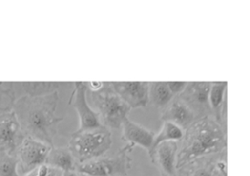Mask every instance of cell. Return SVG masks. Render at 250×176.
Here are the masks:
<instances>
[{
  "label": "cell",
  "mask_w": 250,
  "mask_h": 176,
  "mask_svg": "<svg viewBox=\"0 0 250 176\" xmlns=\"http://www.w3.org/2000/svg\"><path fill=\"white\" fill-rule=\"evenodd\" d=\"M26 95L41 96L57 91V88L62 84L61 82H21L20 83Z\"/></svg>",
  "instance_id": "19"
},
{
  "label": "cell",
  "mask_w": 250,
  "mask_h": 176,
  "mask_svg": "<svg viewBox=\"0 0 250 176\" xmlns=\"http://www.w3.org/2000/svg\"><path fill=\"white\" fill-rule=\"evenodd\" d=\"M58 101L59 93L54 91L41 96L23 95L14 102L12 111L25 136L53 146L58 125L63 121L56 116Z\"/></svg>",
  "instance_id": "1"
},
{
  "label": "cell",
  "mask_w": 250,
  "mask_h": 176,
  "mask_svg": "<svg viewBox=\"0 0 250 176\" xmlns=\"http://www.w3.org/2000/svg\"><path fill=\"white\" fill-rule=\"evenodd\" d=\"M179 142L168 141L157 145L148 155L162 176H176V159Z\"/></svg>",
  "instance_id": "12"
},
{
  "label": "cell",
  "mask_w": 250,
  "mask_h": 176,
  "mask_svg": "<svg viewBox=\"0 0 250 176\" xmlns=\"http://www.w3.org/2000/svg\"><path fill=\"white\" fill-rule=\"evenodd\" d=\"M62 176H79V174L76 172V170H66L62 171Z\"/></svg>",
  "instance_id": "24"
},
{
  "label": "cell",
  "mask_w": 250,
  "mask_h": 176,
  "mask_svg": "<svg viewBox=\"0 0 250 176\" xmlns=\"http://www.w3.org/2000/svg\"><path fill=\"white\" fill-rule=\"evenodd\" d=\"M13 86L7 83H0V111L7 112L14 104Z\"/></svg>",
  "instance_id": "21"
},
{
  "label": "cell",
  "mask_w": 250,
  "mask_h": 176,
  "mask_svg": "<svg viewBox=\"0 0 250 176\" xmlns=\"http://www.w3.org/2000/svg\"><path fill=\"white\" fill-rule=\"evenodd\" d=\"M86 97L91 107L95 108L102 125L108 129L120 128L124 120L128 118L131 109L114 92L110 82H104L103 87L95 91L86 88Z\"/></svg>",
  "instance_id": "3"
},
{
  "label": "cell",
  "mask_w": 250,
  "mask_h": 176,
  "mask_svg": "<svg viewBox=\"0 0 250 176\" xmlns=\"http://www.w3.org/2000/svg\"><path fill=\"white\" fill-rule=\"evenodd\" d=\"M62 170L50 166V171H49V174L47 176H62Z\"/></svg>",
  "instance_id": "23"
},
{
  "label": "cell",
  "mask_w": 250,
  "mask_h": 176,
  "mask_svg": "<svg viewBox=\"0 0 250 176\" xmlns=\"http://www.w3.org/2000/svg\"><path fill=\"white\" fill-rule=\"evenodd\" d=\"M111 131L104 125L100 127L73 132L67 148L76 164L103 157L111 147Z\"/></svg>",
  "instance_id": "4"
},
{
  "label": "cell",
  "mask_w": 250,
  "mask_h": 176,
  "mask_svg": "<svg viewBox=\"0 0 250 176\" xmlns=\"http://www.w3.org/2000/svg\"><path fill=\"white\" fill-rule=\"evenodd\" d=\"M184 136V129H182L180 126L170 123V122H163V125L159 132L155 134L153 143L151 146L150 151L148 154L160 143L168 142V141H176L179 142L182 140Z\"/></svg>",
  "instance_id": "18"
},
{
  "label": "cell",
  "mask_w": 250,
  "mask_h": 176,
  "mask_svg": "<svg viewBox=\"0 0 250 176\" xmlns=\"http://www.w3.org/2000/svg\"><path fill=\"white\" fill-rule=\"evenodd\" d=\"M79 176H87V175H83V174H79Z\"/></svg>",
  "instance_id": "26"
},
{
  "label": "cell",
  "mask_w": 250,
  "mask_h": 176,
  "mask_svg": "<svg viewBox=\"0 0 250 176\" xmlns=\"http://www.w3.org/2000/svg\"><path fill=\"white\" fill-rule=\"evenodd\" d=\"M226 150L196 158L177 169L176 176H227Z\"/></svg>",
  "instance_id": "7"
},
{
  "label": "cell",
  "mask_w": 250,
  "mask_h": 176,
  "mask_svg": "<svg viewBox=\"0 0 250 176\" xmlns=\"http://www.w3.org/2000/svg\"><path fill=\"white\" fill-rule=\"evenodd\" d=\"M24 137L25 135L13 111L0 114V153L16 155Z\"/></svg>",
  "instance_id": "10"
},
{
  "label": "cell",
  "mask_w": 250,
  "mask_h": 176,
  "mask_svg": "<svg viewBox=\"0 0 250 176\" xmlns=\"http://www.w3.org/2000/svg\"><path fill=\"white\" fill-rule=\"evenodd\" d=\"M0 176H21L18 172V158L16 155L0 153Z\"/></svg>",
  "instance_id": "20"
},
{
  "label": "cell",
  "mask_w": 250,
  "mask_h": 176,
  "mask_svg": "<svg viewBox=\"0 0 250 176\" xmlns=\"http://www.w3.org/2000/svg\"><path fill=\"white\" fill-rule=\"evenodd\" d=\"M174 97L166 82H148V103L157 108H165Z\"/></svg>",
  "instance_id": "17"
},
{
  "label": "cell",
  "mask_w": 250,
  "mask_h": 176,
  "mask_svg": "<svg viewBox=\"0 0 250 176\" xmlns=\"http://www.w3.org/2000/svg\"><path fill=\"white\" fill-rule=\"evenodd\" d=\"M227 82H211L209 103L214 119L226 130L227 121Z\"/></svg>",
  "instance_id": "15"
},
{
  "label": "cell",
  "mask_w": 250,
  "mask_h": 176,
  "mask_svg": "<svg viewBox=\"0 0 250 176\" xmlns=\"http://www.w3.org/2000/svg\"><path fill=\"white\" fill-rule=\"evenodd\" d=\"M74 86L75 88L71 97V104L79 118V127L76 132L100 127L102 123L99 116L87 101L85 82H74Z\"/></svg>",
  "instance_id": "9"
},
{
  "label": "cell",
  "mask_w": 250,
  "mask_h": 176,
  "mask_svg": "<svg viewBox=\"0 0 250 176\" xmlns=\"http://www.w3.org/2000/svg\"><path fill=\"white\" fill-rule=\"evenodd\" d=\"M22 176H37V173H36V168H34V169L30 170L29 172L25 173V174H24V175H22Z\"/></svg>",
  "instance_id": "25"
},
{
  "label": "cell",
  "mask_w": 250,
  "mask_h": 176,
  "mask_svg": "<svg viewBox=\"0 0 250 176\" xmlns=\"http://www.w3.org/2000/svg\"><path fill=\"white\" fill-rule=\"evenodd\" d=\"M114 92L130 109L146 107L148 104V82H110Z\"/></svg>",
  "instance_id": "11"
},
{
  "label": "cell",
  "mask_w": 250,
  "mask_h": 176,
  "mask_svg": "<svg viewBox=\"0 0 250 176\" xmlns=\"http://www.w3.org/2000/svg\"><path fill=\"white\" fill-rule=\"evenodd\" d=\"M50 146L32 137L25 136L20 144L16 156L18 158V172L21 176L46 162Z\"/></svg>",
  "instance_id": "6"
},
{
  "label": "cell",
  "mask_w": 250,
  "mask_h": 176,
  "mask_svg": "<svg viewBox=\"0 0 250 176\" xmlns=\"http://www.w3.org/2000/svg\"><path fill=\"white\" fill-rule=\"evenodd\" d=\"M45 163L62 171L75 170L76 166V162L67 147H51Z\"/></svg>",
  "instance_id": "16"
},
{
  "label": "cell",
  "mask_w": 250,
  "mask_h": 176,
  "mask_svg": "<svg viewBox=\"0 0 250 176\" xmlns=\"http://www.w3.org/2000/svg\"><path fill=\"white\" fill-rule=\"evenodd\" d=\"M122 139L127 141L128 144L135 146L139 145L147 153L150 151L155 133L143 125L131 121L129 118L125 119L122 123Z\"/></svg>",
  "instance_id": "14"
},
{
  "label": "cell",
  "mask_w": 250,
  "mask_h": 176,
  "mask_svg": "<svg viewBox=\"0 0 250 176\" xmlns=\"http://www.w3.org/2000/svg\"><path fill=\"white\" fill-rule=\"evenodd\" d=\"M210 86L211 82H188L184 91L178 95L190 108L195 119L212 115L209 103Z\"/></svg>",
  "instance_id": "8"
},
{
  "label": "cell",
  "mask_w": 250,
  "mask_h": 176,
  "mask_svg": "<svg viewBox=\"0 0 250 176\" xmlns=\"http://www.w3.org/2000/svg\"><path fill=\"white\" fill-rule=\"evenodd\" d=\"M181 141L176 159L177 169L196 158L218 154L227 147L226 130L212 116L195 119L184 130Z\"/></svg>",
  "instance_id": "2"
},
{
  "label": "cell",
  "mask_w": 250,
  "mask_h": 176,
  "mask_svg": "<svg viewBox=\"0 0 250 176\" xmlns=\"http://www.w3.org/2000/svg\"><path fill=\"white\" fill-rule=\"evenodd\" d=\"M133 147L127 144L112 157H101L76 164L75 170L78 174L87 176H126L132 167L133 160L129 154Z\"/></svg>",
  "instance_id": "5"
},
{
  "label": "cell",
  "mask_w": 250,
  "mask_h": 176,
  "mask_svg": "<svg viewBox=\"0 0 250 176\" xmlns=\"http://www.w3.org/2000/svg\"><path fill=\"white\" fill-rule=\"evenodd\" d=\"M167 83V87L170 90V92L174 95V96H178L180 95L184 89L186 88L187 85H188V82H184V81H169V82H166Z\"/></svg>",
  "instance_id": "22"
},
{
  "label": "cell",
  "mask_w": 250,
  "mask_h": 176,
  "mask_svg": "<svg viewBox=\"0 0 250 176\" xmlns=\"http://www.w3.org/2000/svg\"><path fill=\"white\" fill-rule=\"evenodd\" d=\"M161 120L163 122H170L185 130L194 122L195 116L183 100L175 96L164 108Z\"/></svg>",
  "instance_id": "13"
}]
</instances>
